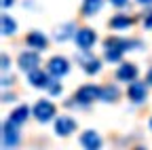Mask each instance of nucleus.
<instances>
[{"label": "nucleus", "mask_w": 152, "mask_h": 150, "mask_svg": "<svg viewBox=\"0 0 152 150\" xmlns=\"http://www.w3.org/2000/svg\"><path fill=\"white\" fill-rule=\"evenodd\" d=\"M99 97H102V87H95V85H83L74 93L76 104H83V106H89V104H93Z\"/></svg>", "instance_id": "f257e3e1"}, {"label": "nucleus", "mask_w": 152, "mask_h": 150, "mask_svg": "<svg viewBox=\"0 0 152 150\" xmlns=\"http://www.w3.org/2000/svg\"><path fill=\"white\" fill-rule=\"evenodd\" d=\"M32 114L36 116L38 123H49L55 116V104L49 102V100H38L34 110H32Z\"/></svg>", "instance_id": "f03ea898"}, {"label": "nucleus", "mask_w": 152, "mask_h": 150, "mask_svg": "<svg viewBox=\"0 0 152 150\" xmlns=\"http://www.w3.org/2000/svg\"><path fill=\"white\" fill-rule=\"evenodd\" d=\"M125 51H127L125 49V38H108L106 40L104 55H106L108 61H121V57H123Z\"/></svg>", "instance_id": "7ed1b4c3"}, {"label": "nucleus", "mask_w": 152, "mask_h": 150, "mask_svg": "<svg viewBox=\"0 0 152 150\" xmlns=\"http://www.w3.org/2000/svg\"><path fill=\"white\" fill-rule=\"evenodd\" d=\"M47 70L51 72L53 78H61V76H66V74L70 72V61L66 57H61V55H55V57L49 59Z\"/></svg>", "instance_id": "20e7f679"}, {"label": "nucleus", "mask_w": 152, "mask_h": 150, "mask_svg": "<svg viewBox=\"0 0 152 150\" xmlns=\"http://www.w3.org/2000/svg\"><path fill=\"white\" fill-rule=\"evenodd\" d=\"M74 40H76V45L80 47V51H89V49L95 45L97 36H95V32H93L91 28H78V30H76V34H74Z\"/></svg>", "instance_id": "39448f33"}, {"label": "nucleus", "mask_w": 152, "mask_h": 150, "mask_svg": "<svg viewBox=\"0 0 152 150\" xmlns=\"http://www.w3.org/2000/svg\"><path fill=\"white\" fill-rule=\"evenodd\" d=\"M19 68H21L23 72H32L36 70L38 66H40V57H38V51H23L21 55H19V59H17Z\"/></svg>", "instance_id": "423d86ee"}, {"label": "nucleus", "mask_w": 152, "mask_h": 150, "mask_svg": "<svg viewBox=\"0 0 152 150\" xmlns=\"http://www.w3.org/2000/svg\"><path fill=\"white\" fill-rule=\"evenodd\" d=\"M17 127H19V125H17V123H13L11 119L2 125V142H4V146H7V148H9V146H11V148H15V146L19 144V131H17Z\"/></svg>", "instance_id": "0eeeda50"}, {"label": "nucleus", "mask_w": 152, "mask_h": 150, "mask_svg": "<svg viewBox=\"0 0 152 150\" xmlns=\"http://www.w3.org/2000/svg\"><path fill=\"white\" fill-rule=\"evenodd\" d=\"M74 129H76V121L72 116H66V114L57 116V121H55V133L57 135L68 138L70 133H74Z\"/></svg>", "instance_id": "6e6552de"}, {"label": "nucleus", "mask_w": 152, "mask_h": 150, "mask_svg": "<svg viewBox=\"0 0 152 150\" xmlns=\"http://www.w3.org/2000/svg\"><path fill=\"white\" fill-rule=\"evenodd\" d=\"M146 93H148V89H146L144 83H140V80H131V83H129L127 97H129L133 104H142V102L146 100Z\"/></svg>", "instance_id": "1a4fd4ad"}, {"label": "nucleus", "mask_w": 152, "mask_h": 150, "mask_svg": "<svg viewBox=\"0 0 152 150\" xmlns=\"http://www.w3.org/2000/svg\"><path fill=\"white\" fill-rule=\"evenodd\" d=\"M28 74H30L28 80H30L32 87H36V89H49V85L53 83V80L49 78V74H51L49 70L45 72V70H38V68H36V70H32V72H28Z\"/></svg>", "instance_id": "9d476101"}, {"label": "nucleus", "mask_w": 152, "mask_h": 150, "mask_svg": "<svg viewBox=\"0 0 152 150\" xmlns=\"http://www.w3.org/2000/svg\"><path fill=\"white\" fill-rule=\"evenodd\" d=\"M80 146L87 148V150H97L102 146V138L97 131H93V129H87L85 133L80 135Z\"/></svg>", "instance_id": "9b49d317"}, {"label": "nucleus", "mask_w": 152, "mask_h": 150, "mask_svg": "<svg viewBox=\"0 0 152 150\" xmlns=\"http://www.w3.org/2000/svg\"><path fill=\"white\" fill-rule=\"evenodd\" d=\"M137 66L135 64H121L118 70H116V78L123 80V83H131V80H135L137 78Z\"/></svg>", "instance_id": "f8f14e48"}, {"label": "nucleus", "mask_w": 152, "mask_h": 150, "mask_svg": "<svg viewBox=\"0 0 152 150\" xmlns=\"http://www.w3.org/2000/svg\"><path fill=\"white\" fill-rule=\"evenodd\" d=\"M26 42H28V47H30V49H36V51H45V49H47V45H49L47 36H45V34H40V32H36V30L28 34Z\"/></svg>", "instance_id": "ddd939ff"}, {"label": "nucleus", "mask_w": 152, "mask_h": 150, "mask_svg": "<svg viewBox=\"0 0 152 150\" xmlns=\"http://www.w3.org/2000/svg\"><path fill=\"white\" fill-rule=\"evenodd\" d=\"M104 7V0H85L80 7V15L83 17H93L95 13H99Z\"/></svg>", "instance_id": "4468645a"}, {"label": "nucleus", "mask_w": 152, "mask_h": 150, "mask_svg": "<svg viewBox=\"0 0 152 150\" xmlns=\"http://www.w3.org/2000/svg\"><path fill=\"white\" fill-rule=\"evenodd\" d=\"M74 34H76V26H74V23H64V26H59V28L55 30V40L64 42V40L72 38Z\"/></svg>", "instance_id": "2eb2a0df"}, {"label": "nucleus", "mask_w": 152, "mask_h": 150, "mask_svg": "<svg viewBox=\"0 0 152 150\" xmlns=\"http://www.w3.org/2000/svg\"><path fill=\"white\" fill-rule=\"evenodd\" d=\"M133 26V19L129 15H114L112 19H110V28L112 30H127Z\"/></svg>", "instance_id": "dca6fc26"}, {"label": "nucleus", "mask_w": 152, "mask_h": 150, "mask_svg": "<svg viewBox=\"0 0 152 150\" xmlns=\"http://www.w3.org/2000/svg\"><path fill=\"white\" fill-rule=\"evenodd\" d=\"M28 116H30V108H28V106H17V108L11 112V121L17 123V125H23V123L28 121Z\"/></svg>", "instance_id": "f3484780"}, {"label": "nucleus", "mask_w": 152, "mask_h": 150, "mask_svg": "<svg viewBox=\"0 0 152 150\" xmlns=\"http://www.w3.org/2000/svg\"><path fill=\"white\" fill-rule=\"evenodd\" d=\"M80 64L85 66V72L87 74H95L102 70V61L97 57H80Z\"/></svg>", "instance_id": "a211bd4d"}, {"label": "nucleus", "mask_w": 152, "mask_h": 150, "mask_svg": "<svg viewBox=\"0 0 152 150\" xmlns=\"http://www.w3.org/2000/svg\"><path fill=\"white\" fill-rule=\"evenodd\" d=\"M118 97V87H114V85H106L102 87V102H116Z\"/></svg>", "instance_id": "6ab92c4d"}, {"label": "nucleus", "mask_w": 152, "mask_h": 150, "mask_svg": "<svg viewBox=\"0 0 152 150\" xmlns=\"http://www.w3.org/2000/svg\"><path fill=\"white\" fill-rule=\"evenodd\" d=\"M15 32H17L15 19H11L9 15H2V34H4V36H13Z\"/></svg>", "instance_id": "aec40b11"}, {"label": "nucleus", "mask_w": 152, "mask_h": 150, "mask_svg": "<svg viewBox=\"0 0 152 150\" xmlns=\"http://www.w3.org/2000/svg\"><path fill=\"white\" fill-rule=\"evenodd\" d=\"M110 4H112V7L123 9V7H127V4H129V0H110Z\"/></svg>", "instance_id": "412c9836"}, {"label": "nucleus", "mask_w": 152, "mask_h": 150, "mask_svg": "<svg viewBox=\"0 0 152 150\" xmlns=\"http://www.w3.org/2000/svg\"><path fill=\"white\" fill-rule=\"evenodd\" d=\"M144 28H152V13H148V15H144Z\"/></svg>", "instance_id": "4be33fe9"}, {"label": "nucleus", "mask_w": 152, "mask_h": 150, "mask_svg": "<svg viewBox=\"0 0 152 150\" xmlns=\"http://www.w3.org/2000/svg\"><path fill=\"white\" fill-rule=\"evenodd\" d=\"M9 64H11V61H9V55H2V70H4V72L9 70Z\"/></svg>", "instance_id": "5701e85b"}, {"label": "nucleus", "mask_w": 152, "mask_h": 150, "mask_svg": "<svg viewBox=\"0 0 152 150\" xmlns=\"http://www.w3.org/2000/svg\"><path fill=\"white\" fill-rule=\"evenodd\" d=\"M137 4H142V7H152V0H135Z\"/></svg>", "instance_id": "b1692460"}, {"label": "nucleus", "mask_w": 152, "mask_h": 150, "mask_svg": "<svg viewBox=\"0 0 152 150\" xmlns=\"http://www.w3.org/2000/svg\"><path fill=\"white\" fill-rule=\"evenodd\" d=\"M11 83H13V76H11V78H9V76H4V78H2V85H4V87H9Z\"/></svg>", "instance_id": "393cba45"}, {"label": "nucleus", "mask_w": 152, "mask_h": 150, "mask_svg": "<svg viewBox=\"0 0 152 150\" xmlns=\"http://www.w3.org/2000/svg\"><path fill=\"white\" fill-rule=\"evenodd\" d=\"M13 2H15V0H2V7H4V9H9Z\"/></svg>", "instance_id": "a878e982"}, {"label": "nucleus", "mask_w": 152, "mask_h": 150, "mask_svg": "<svg viewBox=\"0 0 152 150\" xmlns=\"http://www.w3.org/2000/svg\"><path fill=\"white\" fill-rule=\"evenodd\" d=\"M148 85H152V70H150V74H148V80H146Z\"/></svg>", "instance_id": "bb28decb"}, {"label": "nucleus", "mask_w": 152, "mask_h": 150, "mask_svg": "<svg viewBox=\"0 0 152 150\" xmlns=\"http://www.w3.org/2000/svg\"><path fill=\"white\" fill-rule=\"evenodd\" d=\"M150 129H152V119H150Z\"/></svg>", "instance_id": "cd10ccee"}]
</instances>
